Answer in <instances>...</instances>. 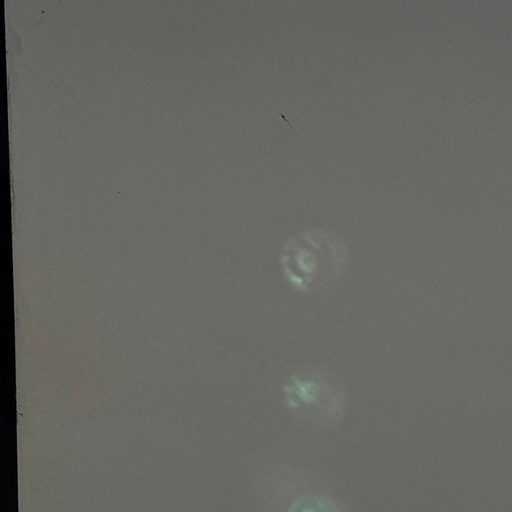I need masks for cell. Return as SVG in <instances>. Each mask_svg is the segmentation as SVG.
<instances>
[{
  "label": "cell",
  "mask_w": 512,
  "mask_h": 512,
  "mask_svg": "<svg viewBox=\"0 0 512 512\" xmlns=\"http://www.w3.org/2000/svg\"><path fill=\"white\" fill-rule=\"evenodd\" d=\"M333 243L317 233L297 237L289 244L284 255L288 277L300 287H310L321 280L332 254Z\"/></svg>",
  "instance_id": "1"
}]
</instances>
